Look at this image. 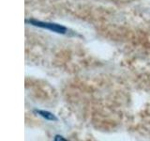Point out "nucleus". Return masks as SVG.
Returning <instances> with one entry per match:
<instances>
[{"mask_svg":"<svg viewBox=\"0 0 150 141\" xmlns=\"http://www.w3.org/2000/svg\"><path fill=\"white\" fill-rule=\"evenodd\" d=\"M26 23H29L30 25L34 26L46 28V29H49L51 31L55 32V33H59V34H65V33L67 32V30H68L65 26L58 25V24L37 21V20H34V19H31V20H26Z\"/></svg>","mask_w":150,"mask_h":141,"instance_id":"nucleus-1","label":"nucleus"},{"mask_svg":"<svg viewBox=\"0 0 150 141\" xmlns=\"http://www.w3.org/2000/svg\"><path fill=\"white\" fill-rule=\"evenodd\" d=\"M37 114H39L40 116H41L42 118H44V119L48 120H57V118H56L53 113L51 112H48V111H44V110H36L35 111Z\"/></svg>","mask_w":150,"mask_h":141,"instance_id":"nucleus-2","label":"nucleus"},{"mask_svg":"<svg viewBox=\"0 0 150 141\" xmlns=\"http://www.w3.org/2000/svg\"><path fill=\"white\" fill-rule=\"evenodd\" d=\"M54 140L58 141V140H66L65 138H63V136H60V135H55Z\"/></svg>","mask_w":150,"mask_h":141,"instance_id":"nucleus-3","label":"nucleus"}]
</instances>
